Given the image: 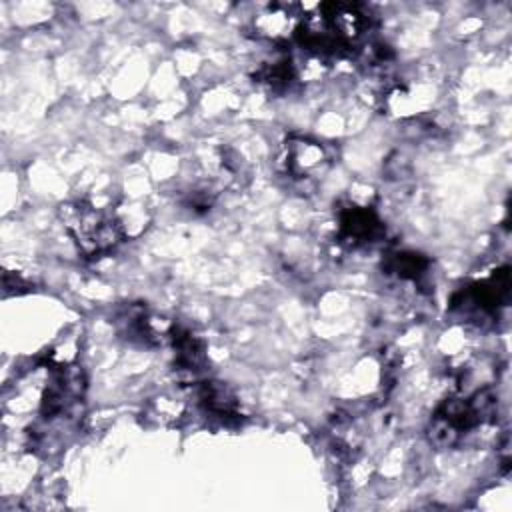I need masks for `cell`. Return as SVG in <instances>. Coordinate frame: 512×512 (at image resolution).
Here are the masks:
<instances>
[{
    "instance_id": "6da1fadb",
    "label": "cell",
    "mask_w": 512,
    "mask_h": 512,
    "mask_svg": "<svg viewBox=\"0 0 512 512\" xmlns=\"http://www.w3.org/2000/svg\"><path fill=\"white\" fill-rule=\"evenodd\" d=\"M64 228L86 258H98L122 242L120 222L90 202H66L58 210Z\"/></svg>"
},
{
    "instance_id": "ba28073f",
    "label": "cell",
    "mask_w": 512,
    "mask_h": 512,
    "mask_svg": "<svg viewBox=\"0 0 512 512\" xmlns=\"http://www.w3.org/2000/svg\"><path fill=\"white\" fill-rule=\"evenodd\" d=\"M428 268V260L414 252H400L388 260V270L400 278H418Z\"/></svg>"
},
{
    "instance_id": "5b68a950",
    "label": "cell",
    "mask_w": 512,
    "mask_h": 512,
    "mask_svg": "<svg viewBox=\"0 0 512 512\" xmlns=\"http://www.w3.org/2000/svg\"><path fill=\"white\" fill-rule=\"evenodd\" d=\"M338 224H340V238L350 246L372 242L382 230L376 212L364 204H350L342 208L338 216Z\"/></svg>"
},
{
    "instance_id": "3957f363",
    "label": "cell",
    "mask_w": 512,
    "mask_h": 512,
    "mask_svg": "<svg viewBox=\"0 0 512 512\" xmlns=\"http://www.w3.org/2000/svg\"><path fill=\"white\" fill-rule=\"evenodd\" d=\"M282 160H284L286 174L292 176L294 180L320 178L330 164V158L322 144L308 138H300V136L286 140Z\"/></svg>"
},
{
    "instance_id": "52a82bcc",
    "label": "cell",
    "mask_w": 512,
    "mask_h": 512,
    "mask_svg": "<svg viewBox=\"0 0 512 512\" xmlns=\"http://www.w3.org/2000/svg\"><path fill=\"white\" fill-rule=\"evenodd\" d=\"M294 78V68L290 58H280L274 62H262L254 74V82L270 88L284 90Z\"/></svg>"
},
{
    "instance_id": "7a4b0ae2",
    "label": "cell",
    "mask_w": 512,
    "mask_h": 512,
    "mask_svg": "<svg viewBox=\"0 0 512 512\" xmlns=\"http://www.w3.org/2000/svg\"><path fill=\"white\" fill-rule=\"evenodd\" d=\"M494 410L496 396L492 390H478L470 398L446 400L430 424V440L440 448L452 446L464 432L488 422Z\"/></svg>"
},
{
    "instance_id": "277c9868",
    "label": "cell",
    "mask_w": 512,
    "mask_h": 512,
    "mask_svg": "<svg viewBox=\"0 0 512 512\" xmlns=\"http://www.w3.org/2000/svg\"><path fill=\"white\" fill-rule=\"evenodd\" d=\"M302 6L272 2L262 6L254 16V30L260 38L272 42H284L298 34L302 24Z\"/></svg>"
},
{
    "instance_id": "8992f818",
    "label": "cell",
    "mask_w": 512,
    "mask_h": 512,
    "mask_svg": "<svg viewBox=\"0 0 512 512\" xmlns=\"http://www.w3.org/2000/svg\"><path fill=\"white\" fill-rule=\"evenodd\" d=\"M200 404L214 416L232 420L238 416V400L228 386L222 382H202L198 390Z\"/></svg>"
}]
</instances>
